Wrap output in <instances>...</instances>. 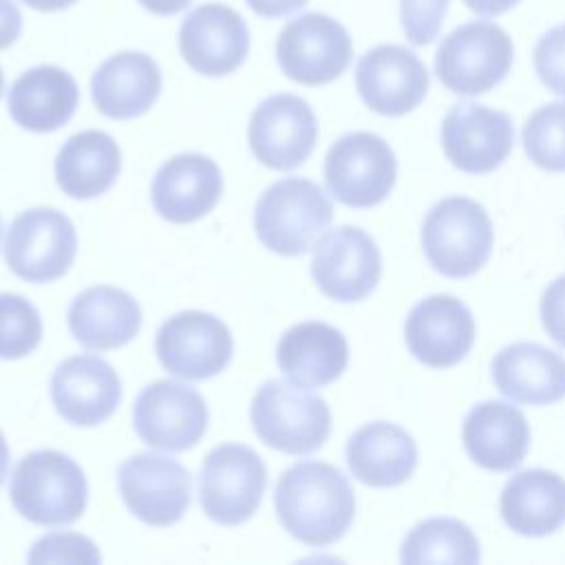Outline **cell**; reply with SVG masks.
<instances>
[{"label": "cell", "mask_w": 565, "mask_h": 565, "mask_svg": "<svg viewBox=\"0 0 565 565\" xmlns=\"http://www.w3.org/2000/svg\"><path fill=\"white\" fill-rule=\"evenodd\" d=\"M282 527L300 543L324 547L344 536L355 516L351 481L331 463L302 459L287 468L274 490Z\"/></svg>", "instance_id": "6da1fadb"}, {"label": "cell", "mask_w": 565, "mask_h": 565, "mask_svg": "<svg viewBox=\"0 0 565 565\" xmlns=\"http://www.w3.org/2000/svg\"><path fill=\"white\" fill-rule=\"evenodd\" d=\"M13 508L38 525H66L84 514L88 499L86 477L75 459L60 450L24 455L11 477Z\"/></svg>", "instance_id": "7a4b0ae2"}, {"label": "cell", "mask_w": 565, "mask_h": 565, "mask_svg": "<svg viewBox=\"0 0 565 565\" xmlns=\"http://www.w3.org/2000/svg\"><path fill=\"white\" fill-rule=\"evenodd\" d=\"M331 218L333 203L318 183L287 177L260 194L254 210V230L267 249L280 256H300L327 230Z\"/></svg>", "instance_id": "3957f363"}, {"label": "cell", "mask_w": 565, "mask_h": 565, "mask_svg": "<svg viewBox=\"0 0 565 565\" xmlns=\"http://www.w3.org/2000/svg\"><path fill=\"white\" fill-rule=\"evenodd\" d=\"M494 243L492 221L481 203L468 196L437 201L422 225V247L435 271L448 278H468L490 258Z\"/></svg>", "instance_id": "277c9868"}, {"label": "cell", "mask_w": 565, "mask_h": 565, "mask_svg": "<svg viewBox=\"0 0 565 565\" xmlns=\"http://www.w3.org/2000/svg\"><path fill=\"white\" fill-rule=\"evenodd\" d=\"M252 428L269 448L287 455L318 450L331 433L327 402L305 386L267 380L252 397Z\"/></svg>", "instance_id": "5b68a950"}, {"label": "cell", "mask_w": 565, "mask_h": 565, "mask_svg": "<svg viewBox=\"0 0 565 565\" xmlns=\"http://www.w3.org/2000/svg\"><path fill=\"white\" fill-rule=\"evenodd\" d=\"M514 60L510 35L494 22L475 20L452 29L435 53V73L441 84L463 97L494 88Z\"/></svg>", "instance_id": "8992f818"}, {"label": "cell", "mask_w": 565, "mask_h": 565, "mask_svg": "<svg viewBox=\"0 0 565 565\" xmlns=\"http://www.w3.org/2000/svg\"><path fill=\"white\" fill-rule=\"evenodd\" d=\"M265 483L267 468L249 446L221 444L203 459L199 501L214 523L238 525L258 510Z\"/></svg>", "instance_id": "52a82bcc"}, {"label": "cell", "mask_w": 565, "mask_h": 565, "mask_svg": "<svg viewBox=\"0 0 565 565\" xmlns=\"http://www.w3.org/2000/svg\"><path fill=\"white\" fill-rule=\"evenodd\" d=\"M75 252V227L66 214L53 207L26 210L7 230L4 260L26 282H51L64 276Z\"/></svg>", "instance_id": "ba28073f"}, {"label": "cell", "mask_w": 565, "mask_h": 565, "mask_svg": "<svg viewBox=\"0 0 565 565\" xmlns=\"http://www.w3.org/2000/svg\"><path fill=\"white\" fill-rule=\"evenodd\" d=\"M397 174L391 146L373 132H349L327 152L324 181L329 192L349 207H371L382 203Z\"/></svg>", "instance_id": "9c48e42d"}, {"label": "cell", "mask_w": 565, "mask_h": 565, "mask_svg": "<svg viewBox=\"0 0 565 565\" xmlns=\"http://www.w3.org/2000/svg\"><path fill=\"white\" fill-rule=\"evenodd\" d=\"M276 60L289 79L305 86H322L347 71L353 60V42L335 18L305 13L280 31Z\"/></svg>", "instance_id": "30bf717a"}, {"label": "cell", "mask_w": 565, "mask_h": 565, "mask_svg": "<svg viewBox=\"0 0 565 565\" xmlns=\"http://www.w3.org/2000/svg\"><path fill=\"white\" fill-rule=\"evenodd\" d=\"M232 331L205 311L190 309L170 316L157 331L154 351L161 366L181 380H207L232 360Z\"/></svg>", "instance_id": "8fae6325"}, {"label": "cell", "mask_w": 565, "mask_h": 565, "mask_svg": "<svg viewBox=\"0 0 565 565\" xmlns=\"http://www.w3.org/2000/svg\"><path fill=\"white\" fill-rule=\"evenodd\" d=\"M117 486L126 508L143 523L168 527L190 508V472L172 457L139 452L117 470Z\"/></svg>", "instance_id": "7c38bea8"}, {"label": "cell", "mask_w": 565, "mask_h": 565, "mask_svg": "<svg viewBox=\"0 0 565 565\" xmlns=\"http://www.w3.org/2000/svg\"><path fill=\"white\" fill-rule=\"evenodd\" d=\"M132 424L150 448L181 452L201 441L207 428V406L192 386L157 380L137 395Z\"/></svg>", "instance_id": "4fadbf2b"}, {"label": "cell", "mask_w": 565, "mask_h": 565, "mask_svg": "<svg viewBox=\"0 0 565 565\" xmlns=\"http://www.w3.org/2000/svg\"><path fill=\"white\" fill-rule=\"evenodd\" d=\"M311 276L327 298L358 302L377 287L382 256L375 241L364 230L342 225L327 232L316 243Z\"/></svg>", "instance_id": "5bb4252c"}, {"label": "cell", "mask_w": 565, "mask_h": 565, "mask_svg": "<svg viewBox=\"0 0 565 565\" xmlns=\"http://www.w3.org/2000/svg\"><path fill=\"white\" fill-rule=\"evenodd\" d=\"M318 139V121L311 106L291 93L263 99L249 119L247 141L263 166L294 170L305 163Z\"/></svg>", "instance_id": "9a60e30c"}, {"label": "cell", "mask_w": 565, "mask_h": 565, "mask_svg": "<svg viewBox=\"0 0 565 565\" xmlns=\"http://www.w3.org/2000/svg\"><path fill=\"white\" fill-rule=\"evenodd\" d=\"M179 51L185 64L201 75H230L249 53V29L232 7L205 2L183 18Z\"/></svg>", "instance_id": "2e32d148"}, {"label": "cell", "mask_w": 565, "mask_h": 565, "mask_svg": "<svg viewBox=\"0 0 565 565\" xmlns=\"http://www.w3.org/2000/svg\"><path fill=\"white\" fill-rule=\"evenodd\" d=\"M514 143L512 119L503 110L475 102L455 104L441 121V146L448 161L468 174L499 168Z\"/></svg>", "instance_id": "e0dca14e"}, {"label": "cell", "mask_w": 565, "mask_h": 565, "mask_svg": "<svg viewBox=\"0 0 565 565\" xmlns=\"http://www.w3.org/2000/svg\"><path fill=\"white\" fill-rule=\"evenodd\" d=\"M355 88L373 113L399 117L417 108L426 97L428 71L411 49L382 44L360 57Z\"/></svg>", "instance_id": "ac0fdd59"}, {"label": "cell", "mask_w": 565, "mask_h": 565, "mask_svg": "<svg viewBox=\"0 0 565 565\" xmlns=\"http://www.w3.org/2000/svg\"><path fill=\"white\" fill-rule=\"evenodd\" d=\"M404 335L417 362L430 369H448L468 355L477 327L470 309L459 298L435 294L411 309Z\"/></svg>", "instance_id": "d6986e66"}, {"label": "cell", "mask_w": 565, "mask_h": 565, "mask_svg": "<svg viewBox=\"0 0 565 565\" xmlns=\"http://www.w3.org/2000/svg\"><path fill=\"white\" fill-rule=\"evenodd\" d=\"M55 411L75 426L106 422L121 402V380L115 369L90 353L64 360L51 377Z\"/></svg>", "instance_id": "ffe728a7"}, {"label": "cell", "mask_w": 565, "mask_h": 565, "mask_svg": "<svg viewBox=\"0 0 565 565\" xmlns=\"http://www.w3.org/2000/svg\"><path fill=\"white\" fill-rule=\"evenodd\" d=\"M223 192L221 168L205 154L185 152L168 159L154 174L150 199L157 214L183 225L203 218Z\"/></svg>", "instance_id": "44dd1931"}, {"label": "cell", "mask_w": 565, "mask_h": 565, "mask_svg": "<svg viewBox=\"0 0 565 565\" xmlns=\"http://www.w3.org/2000/svg\"><path fill=\"white\" fill-rule=\"evenodd\" d=\"M276 362L287 382L316 388L335 382L349 362V344L340 329L320 322H298L282 333Z\"/></svg>", "instance_id": "7402d4cb"}, {"label": "cell", "mask_w": 565, "mask_h": 565, "mask_svg": "<svg viewBox=\"0 0 565 565\" xmlns=\"http://www.w3.org/2000/svg\"><path fill=\"white\" fill-rule=\"evenodd\" d=\"M159 93V64L141 51H121L106 57L90 79L93 104L110 119L143 115L157 102Z\"/></svg>", "instance_id": "603a6c76"}, {"label": "cell", "mask_w": 565, "mask_h": 565, "mask_svg": "<svg viewBox=\"0 0 565 565\" xmlns=\"http://www.w3.org/2000/svg\"><path fill=\"white\" fill-rule=\"evenodd\" d=\"M461 437L466 452L477 466L505 472L523 461L530 446V426L516 406L488 399L470 408Z\"/></svg>", "instance_id": "cb8c5ba5"}, {"label": "cell", "mask_w": 565, "mask_h": 565, "mask_svg": "<svg viewBox=\"0 0 565 565\" xmlns=\"http://www.w3.org/2000/svg\"><path fill=\"white\" fill-rule=\"evenodd\" d=\"M492 382L514 402L554 404L565 397V358L536 342H514L494 355Z\"/></svg>", "instance_id": "d4e9b609"}, {"label": "cell", "mask_w": 565, "mask_h": 565, "mask_svg": "<svg viewBox=\"0 0 565 565\" xmlns=\"http://www.w3.org/2000/svg\"><path fill=\"white\" fill-rule=\"evenodd\" d=\"M66 318L73 338L95 351L124 347L141 329V307L137 300L110 285L88 287L77 294Z\"/></svg>", "instance_id": "484cf974"}, {"label": "cell", "mask_w": 565, "mask_h": 565, "mask_svg": "<svg viewBox=\"0 0 565 565\" xmlns=\"http://www.w3.org/2000/svg\"><path fill=\"white\" fill-rule=\"evenodd\" d=\"M79 88L73 75L60 66L42 64L24 71L9 88L11 119L31 132L62 128L75 113Z\"/></svg>", "instance_id": "4316f807"}, {"label": "cell", "mask_w": 565, "mask_h": 565, "mask_svg": "<svg viewBox=\"0 0 565 565\" xmlns=\"http://www.w3.org/2000/svg\"><path fill=\"white\" fill-rule=\"evenodd\" d=\"M347 463L358 481L373 488H393L413 475L417 446L402 426L371 422L349 437Z\"/></svg>", "instance_id": "83f0119b"}, {"label": "cell", "mask_w": 565, "mask_h": 565, "mask_svg": "<svg viewBox=\"0 0 565 565\" xmlns=\"http://www.w3.org/2000/svg\"><path fill=\"white\" fill-rule=\"evenodd\" d=\"M499 510L512 532L547 536L565 523V479L543 468L521 470L505 483Z\"/></svg>", "instance_id": "f1b7e54d"}, {"label": "cell", "mask_w": 565, "mask_h": 565, "mask_svg": "<svg viewBox=\"0 0 565 565\" xmlns=\"http://www.w3.org/2000/svg\"><path fill=\"white\" fill-rule=\"evenodd\" d=\"M121 152L104 130H84L64 141L55 157V181L73 199L104 194L117 179Z\"/></svg>", "instance_id": "f546056e"}, {"label": "cell", "mask_w": 565, "mask_h": 565, "mask_svg": "<svg viewBox=\"0 0 565 565\" xmlns=\"http://www.w3.org/2000/svg\"><path fill=\"white\" fill-rule=\"evenodd\" d=\"M402 563H452L475 565L481 558L475 532L459 519L433 516L417 523L399 550Z\"/></svg>", "instance_id": "4dcf8cb0"}, {"label": "cell", "mask_w": 565, "mask_h": 565, "mask_svg": "<svg viewBox=\"0 0 565 565\" xmlns=\"http://www.w3.org/2000/svg\"><path fill=\"white\" fill-rule=\"evenodd\" d=\"M523 148L532 163L547 172H565V102L536 108L523 126Z\"/></svg>", "instance_id": "1f68e13d"}, {"label": "cell", "mask_w": 565, "mask_h": 565, "mask_svg": "<svg viewBox=\"0 0 565 565\" xmlns=\"http://www.w3.org/2000/svg\"><path fill=\"white\" fill-rule=\"evenodd\" d=\"M42 320L38 309L18 294H0V358L18 360L38 349Z\"/></svg>", "instance_id": "d6a6232c"}, {"label": "cell", "mask_w": 565, "mask_h": 565, "mask_svg": "<svg viewBox=\"0 0 565 565\" xmlns=\"http://www.w3.org/2000/svg\"><path fill=\"white\" fill-rule=\"evenodd\" d=\"M29 563H86L97 565L102 561L97 545L82 534L53 532L38 539L26 554Z\"/></svg>", "instance_id": "836d02e7"}, {"label": "cell", "mask_w": 565, "mask_h": 565, "mask_svg": "<svg viewBox=\"0 0 565 565\" xmlns=\"http://www.w3.org/2000/svg\"><path fill=\"white\" fill-rule=\"evenodd\" d=\"M450 0H399L404 35L415 46L430 44L446 18Z\"/></svg>", "instance_id": "e575fe53"}, {"label": "cell", "mask_w": 565, "mask_h": 565, "mask_svg": "<svg viewBox=\"0 0 565 565\" xmlns=\"http://www.w3.org/2000/svg\"><path fill=\"white\" fill-rule=\"evenodd\" d=\"M534 71L552 93L565 97V24L539 38L534 46Z\"/></svg>", "instance_id": "d590c367"}, {"label": "cell", "mask_w": 565, "mask_h": 565, "mask_svg": "<svg viewBox=\"0 0 565 565\" xmlns=\"http://www.w3.org/2000/svg\"><path fill=\"white\" fill-rule=\"evenodd\" d=\"M541 322L547 335L565 349V274L545 287L541 296Z\"/></svg>", "instance_id": "8d00e7d4"}, {"label": "cell", "mask_w": 565, "mask_h": 565, "mask_svg": "<svg viewBox=\"0 0 565 565\" xmlns=\"http://www.w3.org/2000/svg\"><path fill=\"white\" fill-rule=\"evenodd\" d=\"M22 33V13L13 0H0V51L9 49Z\"/></svg>", "instance_id": "74e56055"}, {"label": "cell", "mask_w": 565, "mask_h": 565, "mask_svg": "<svg viewBox=\"0 0 565 565\" xmlns=\"http://www.w3.org/2000/svg\"><path fill=\"white\" fill-rule=\"evenodd\" d=\"M247 7L263 18H285L302 9L309 0H245Z\"/></svg>", "instance_id": "f35d334b"}, {"label": "cell", "mask_w": 565, "mask_h": 565, "mask_svg": "<svg viewBox=\"0 0 565 565\" xmlns=\"http://www.w3.org/2000/svg\"><path fill=\"white\" fill-rule=\"evenodd\" d=\"M472 13L477 15H486V18H494L501 15L505 11H510L512 7H516L521 0H461Z\"/></svg>", "instance_id": "ab89813d"}, {"label": "cell", "mask_w": 565, "mask_h": 565, "mask_svg": "<svg viewBox=\"0 0 565 565\" xmlns=\"http://www.w3.org/2000/svg\"><path fill=\"white\" fill-rule=\"evenodd\" d=\"M143 9L157 15H174L183 11L192 0H137Z\"/></svg>", "instance_id": "60d3db41"}, {"label": "cell", "mask_w": 565, "mask_h": 565, "mask_svg": "<svg viewBox=\"0 0 565 565\" xmlns=\"http://www.w3.org/2000/svg\"><path fill=\"white\" fill-rule=\"evenodd\" d=\"M26 7L35 9V11H44V13H53V11H62L68 9L71 4H75L77 0H22Z\"/></svg>", "instance_id": "b9f144b4"}, {"label": "cell", "mask_w": 565, "mask_h": 565, "mask_svg": "<svg viewBox=\"0 0 565 565\" xmlns=\"http://www.w3.org/2000/svg\"><path fill=\"white\" fill-rule=\"evenodd\" d=\"M7 472H9V446H7V439L0 430V486L4 483Z\"/></svg>", "instance_id": "7bdbcfd3"}, {"label": "cell", "mask_w": 565, "mask_h": 565, "mask_svg": "<svg viewBox=\"0 0 565 565\" xmlns=\"http://www.w3.org/2000/svg\"><path fill=\"white\" fill-rule=\"evenodd\" d=\"M2 88H4V77H2V68H0V95H2Z\"/></svg>", "instance_id": "ee69618b"}, {"label": "cell", "mask_w": 565, "mask_h": 565, "mask_svg": "<svg viewBox=\"0 0 565 565\" xmlns=\"http://www.w3.org/2000/svg\"><path fill=\"white\" fill-rule=\"evenodd\" d=\"M0 232H2V225H0Z\"/></svg>", "instance_id": "f6af8a7d"}]
</instances>
